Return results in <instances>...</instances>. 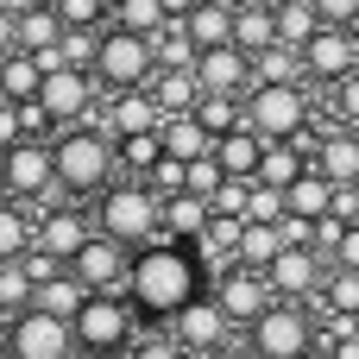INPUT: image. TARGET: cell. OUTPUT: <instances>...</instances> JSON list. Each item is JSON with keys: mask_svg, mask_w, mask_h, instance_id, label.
<instances>
[{"mask_svg": "<svg viewBox=\"0 0 359 359\" xmlns=\"http://www.w3.org/2000/svg\"><path fill=\"white\" fill-rule=\"evenodd\" d=\"M208 284H215V278H208V265L196 259V246H183V240H151L145 252H133V284H126V297L139 303L145 322H170V316L189 309Z\"/></svg>", "mask_w": 359, "mask_h": 359, "instance_id": "1", "label": "cell"}, {"mask_svg": "<svg viewBox=\"0 0 359 359\" xmlns=\"http://www.w3.org/2000/svg\"><path fill=\"white\" fill-rule=\"evenodd\" d=\"M120 183V145L101 126H63L57 133V189L69 202H101Z\"/></svg>", "mask_w": 359, "mask_h": 359, "instance_id": "2", "label": "cell"}, {"mask_svg": "<svg viewBox=\"0 0 359 359\" xmlns=\"http://www.w3.org/2000/svg\"><path fill=\"white\" fill-rule=\"evenodd\" d=\"M139 303L126 290H95L82 309H76V347L82 359H126L139 341Z\"/></svg>", "mask_w": 359, "mask_h": 359, "instance_id": "3", "label": "cell"}, {"mask_svg": "<svg viewBox=\"0 0 359 359\" xmlns=\"http://www.w3.org/2000/svg\"><path fill=\"white\" fill-rule=\"evenodd\" d=\"M95 227H101L107 240H120V246L145 252L151 240H164V196H158L145 177L114 183V189L101 196V208H95Z\"/></svg>", "mask_w": 359, "mask_h": 359, "instance_id": "4", "label": "cell"}, {"mask_svg": "<svg viewBox=\"0 0 359 359\" xmlns=\"http://www.w3.org/2000/svg\"><path fill=\"white\" fill-rule=\"evenodd\" d=\"M309 120H316V95L309 82H252L246 88V126L259 139H309Z\"/></svg>", "mask_w": 359, "mask_h": 359, "instance_id": "5", "label": "cell"}, {"mask_svg": "<svg viewBox=\"0 0 359 359\" xmlns=\"http://www.w3.org/2000/svg\"><path fill=\"white\" fill-rule=\"evenodd\" d=\"M316 341H322V309H316V303H290V297H278V303L246 328V347L259 359H303Z\"/></svg>", "mask_w": 359, "mask_h": 359, "instance_id": "6", "label": "cell"}, {"mask_svg": "<svg viewBox=\"0 0 359 359\" xmlns=\"http://www.w3.org/2000/svg\"><path fill=\"white\" fill-rule=\"evenodd\" d=\"M158 69H164V57H158V38H145V32H126V25H107V32H101L95 82H101L107 95H120V88H151V82H158Z\"/></svg>", "mask_w": 359, "mask_h": 359, "instance_id": "7", "label": "cell"}, {"mask_svg": "<svg viewBox=\"0 0 359 359\" xmlns=\"http://www.w3.org/2000/svg\"><path fill=\"white\" fill-rule=\"evenodd\" d=\"M0 170H6V196L13 202L44 208L50 196H63L57 189V139H19V145H6Z\"/></svg>", "mask_w": 359, "mask_h": 359, "instance_id": "8", "label": "cell"}, {"mask_svg": "<svg viewBox=\"0 0 359 359\" xmlns=\"http://www.w3.org/2000/svg\"><path fill=\"white\" fill-rule=\"evenodd\" d=\"M6 359H82L76 347V322L50 316V309H25L6 322Z\"/></svg>", "mask_w": 359, "mask_h": 359, "instance_id": "9", "label": "cell"}, {"mask_svg": "<svg viewBox=\"0 0 359 359\" xmlns=\"http://www.w3.org/2000/svg\"><path fill=\"white\" fill-rule=\"evenodd\" d=\"M164 328L183 341V353H189V359H221L227 347H233V328H240V322L215 303V290H202V297H196L189 309H177Z\"/></svg>", "mask_w": 359, "mask_h": 359, "instance_id": "10", "label": "cell"}, {"mask_svg": "<svg viewBox=\"0 0 359 359\" xmlns=\"http://www.w3.org/2000/svg\"><path fill=\"white\" fill-rule=\"evenodd\" d=\"M164 120H170V114H164V101H158L151 88H120V95H107V101H95L82 126H101V133H114V139H126V133H158Z\"/></svg>", "mask_w": 359, "mask_h": 359, "instance_id": "11", "label": "cell"}, {"mask_svg": "<svg viewBox=\"0 0 359 359\" xmlns=\"http://www.w3.org/2000/svg\"><path fill=\"white\" fill-rule=\"evenodd\" d=\"M95 233H101V227H95V215H88L82 202H69V196H50V202L38 208V246H44V252H57L63 265H69Z\"/></svg>", "mask_w": 359, "mask_h": 359, "instance_id": "12", "label": "cell"}, {"mask_svg": "<svg viewBox=\"0 0 359 359\" xmlns=\"http://www.w3.org/2000/svg\"><path fill=\"white\" fill-rule=\"evenodd\" d=\"M95 69H76V63H57L50 76H44V95H38V107L57 120V133L63 126H82L88 120V107H95Z\"/></svg>", "mask_w": 359, "mask_h": 359, "instance_id": "13", "label": "cell"}, {"mask_svg": "<svg viewBox=\"0 0 359 359\" xmlns=\"http://www.w3.org/2000/svg\"><path fill=\"white\" fill-rule=\"evenodd\" d=\"M328 271H334V259L328 252H316V246H284L278 259H271V290L278 297H290V303H316L322 297V284H328Z\"/></svg>", "mask_w": 359, "mask_h": 359, "instance_id": "14", "label": "cell"}, {"mask_svg": "<svg viewBox=\"0 0 359 359\" xmlns=\"http://www.w3.org/2000/svg\"><path fill=\"white\" fill-rule=\"evenodd\" d=\"M208 290H215V303H221V309H227L240 328H252V322H259V316L278 303L271 278H265V271H252V265H227V271H221Z\"/></svg>", "mask_w": 359, "mask_h": 359, "instance_id": "15", "label": "cell"}, {"mask_svg": "<svg viewBox=\"0 0 359 359\" xmlns=\"http://www.w3.org/2000/svg\"><path fill=\"white\" fill-rule=\"evenodd\" d=\"M303 63H309V82H322V88L347 82L359 69V32L353 25H322V32L303 44Z\"/></svg>", "mask_w": 359, "mask_h": 359, "instance_id": "16", "label": "cell"}, {"mask_svg": "<svg viewBox=\"0 0 359 359\" xmlns=\"http://www.w3.org/2000/svg\"><path fill=\"white\" fill-rule=\"evenodd\" d=\"M69 271H76L88 290H126V284H133V246H120V240L95 233V240L69 259Z\"/></svg>", "mask_w": 359, "mask_h": 359, "instance_id": "17", "label": "cell"}, {"mask_svg": "<svg viewBox=\"0 0 359 359\" xmlns=\"http://www.w3.org/2000/svg\"><path fill=\"white\" fill-rule=\"evenodd\" d=\"M196 76H202V95H246V88L259 82V69H252V50H240V44L202 50V57H196Z\"/></svg>", "mask_w": 359, "mask_h": 359, "instance_id": "18", "label": "cell"}, {"mask_svg": "<svg viewBox=\"0 0 359 359\" xmlns=\"http://www.w3.org/2000/svg\"><path fill=\"white\" fill-rule=\"evenodd\" d=\"M63 32H69V19L57 6H19V13H6V50L13 44L19 50H57Z\"/></svg>", "mask_w": 359, "mask_h": 359, "instance_id": "19", "label": "cell"}, {"mask_svg": "<svg viewBox=\"0 0 359 359\" xmlns=\"http://www.w3.org/2000/svg\"><path fill=\"white\" fill-rule=\"evenodd\" d=\"M44 76H50V63L38 57V50H6L0 57V101H38L44 95Z\"/></svg>", "mask_w": 359, "mask_h": 359, "instance_id": "20", "label": "cell"}, {"mask_svg": "<svg viewBox=\"0 0 359 359\" xmlns=\"http://www.w3.org/2000/svg\"><path fill=\"white\" fill-rule=\"evenodd\" d=\"M316 170L328 183H359V133L353 126H328L316 139Z\"/></svg>", "mask_w": 359, "mask_h": 359, "instance_id": "21", "label": "cell"}, {"mask_svg": "<svg viewBox=\"0 0 359 359\" xmlns=\"http://www.w3.org/2000/svg\"><path fill=\"white\" fill-rule=\"evenodd\" d=\"M208 227H215V202H208V196L183 189V196H170V202H164V240H183V246H196Z\"/></svg>", "mask_w": 359, "mask_h": 359, "instance_id": "22", "label": "cell"}, {"mask_svg": "<svg viewBox=\"0 0 359 359\" xmlns=\"http://www.w3.org/2000/svg\"><path fill=\"white\" fill-rule=\"evenodd\" d=\"M233 44L240 50H271L278 44V6L271 0H240V13H233Z\"/></svg>", "mask_w": 359, "mask_h": 359, "instance_id": "23", "label": "cell"}, {"mask_svg": "<svg viewBox=\"0 0 359 359\" xmlns=\"http://www.w3.org/2000/svg\"><path fill=\"white\" fill-rule=\"evenodd\" d=\"M233 13H240V0H202L183 25L202 50H221V44H233Z\"/></svg>", "mask_w": 359, "mask_h": 359, "instance_id": "24", "label": "cell"}, {"mask_svg": "<svg viewBox=\"0 0 359 359\" xmlns=\"http://www.w3.org/2000/svg\"><path fill=\"white\" fill-rule=\"evenodd\" d=\"M265 145H271V139H259L252 126H240V133L215 139V158H221V170H227V177H252V183H259V164H265Z\"/></svg>", "mask_w": 359, "mask_h": 359, "instance_id": "25", "label": "cell"}, {"mask_svg": "<svg viewBox=\"0 0 359 359\" xmlns=\"http://www.w3.org/2000/svg\"><path fill=\"white\" fill-rule=\"evenodd\" d=\"M32 246H38V208L6 196V208H0V259H25Z\"/></svg>", "mask_w": 359, "mask_h": 359, "instance_id": "26", "label": "cell"}, {"mask_svg": "<svg viewBox=\"0 0 359 359\" xmlns=\"http://www.w3.org/2000/svg\"><path fill=\"white\" fill-rule=\"evenodd\" d=\"M164 151H170V158H183V164H196V158H208V151H215V133H208L196 114H170V120H164Z\"/></svg>", "mask_w": 359, "mask_h": 359, "instance_id": "27", "label": "cell"}, {"mask_svg": "<svg viewBox=\"0 0 359 359\" xmlns=\"http://www.w3.org/2000/svg\"><path fill=\"white\" fill-rule=\"evenodd\" d=\"M284 246H290V240H284V221H246V233H240V265L271 271V259H278Z\"/></svg>", "mask_w": 359, "mask_h": 359, "instance_id": "28", "label": "cell"}, {"mask_svg": "<svg viewBox=\"0 0 359 359\" xmlns=\"http://www.w3.org/2000/svg\"><path fill=\"white\" fill-rule=\"evenodd\" d=\"M271 6H278V44H297V50H303V44L328 25L316 0H271Z\"/></svg>", "mask_w": 359, "mask_h": 359, "instance_id": "29", "label": "cell"}, {"mask_svg": "<svg viewBox=\"0 0 359 359\" xmlns=\"http://www.w3.org/2000/svg\"><path fill=\"white\" fill-rule=\"evenodd\" d=\"M151 95L164 101V114H196V101H202V76H196V69H158Z\"/></svg>", "mask_w": 359, "mask_h": 359, "instance_id": "30", "label": "cell"}, {"mask_svg": "<svg viewBox=\"0 0 359 359\" xmlns=\"http://www.w3.org/2000/svg\"><path fill=\"white\" fill-rule=\"evenodd\" d=\"M114 145H120V170H126V177H151L158 158H170V151H164V126H158V133H126V139H114Z\"/></svg>", "mask_w": 359, "mask_h": 359, "instance_id": "31", "label": "cell"}, {"mask_svg": "<svg viewBox=\"0 0 359 359\" xmlns=\"http://www.w3.org/2000/svg\"><path fill=\"white\" fill-rule=\"evenodd\" d=\"M334 189H341V183H328L322 170H309V177H303V183H290L284 196H290V215L322 221V215H334Z\"/></svg>", "mask_w": 359, "mask_h": 359, "instance_id": "32", "label": "cell"}, {"mask_svg": "<svg viewBox=\"0 0 359 359\" xmlns=\"http://www.w3.org/2000/svg\"><path fill=\"white\" fill-rule=\"evenodd\" d=\"M32 303H38V278L25 271V259H0V309H6V322L25 316Z\"/></svg>", "mask_w": 359, "mask_h": 359, "instance_id": "33", "label": "cell"}, {"mask_svg": "<svg viewBox=\"0 0 359 359\" xmlns=\"http://www.w3.org/2000/svg\"><path fill=\"white\" fill-rule=\"evenodd\" d=\"M316 309H322V322H328V316H353L359 322V271L334 265L328 284H322V297H316Z\"/></svg>", "mask_w": 359, "mask_h": 359, "instance_id": "34", "label": "cell"}, {"mask_svg": "<svg viewBox=\"0 0 359 359\" xmlns=\"http://www.w3.org/2000/svg\"><path fill=\"white\" fill-rule=\"evenodd\" d=\"M252 69H259V82H309V63H303L297 44H271V50H259Z\"/></svg>", "mask_w": 359, "mask_h": 359, "instance_id": "35", "label": "cell"}, {"mask_svg": "<svg viewBox=\"0 0 359 359\" xmlns=\"http://www.w3.org/2000/svg\"><path fill=\"white\" fill-rule=\"evenodd\" d=\"M114 25H126V32H145V38H158V32L170 25V13H164V0H114Z\"/></svg>", "mask_w": 359, "mask_h": 359, "instance_id": "36", "label": "cell"}, {"mask_svg": "<svg viewBox=\"0 0 359 359\" xmlns=\"http://www.w3.org/2000/svg\"><path fill=\"white\" fill-rule=\"evenodd\" d=\"M101 32H107V25H69L63 44H57V57L76 63V69H95V57H101Z\"/></svg>", "mask_w": 359, "mask_h": 359, "instance_id": "37", "label": "cell"}, {"mask_svg": "<svg viewBox=\"0 0 359 359\" xmlns=\"http://www.w3.org/2000/svg\"><path fill=\"white\" fill-rule=\"evenodd\" d=\"M322 114H328L334 126H359V69L347 76V82H334V88H328V101H322Z\"/></svg>", "mask_w": 359, "mask_h": 359, "instance_id": "38", "label": "cell"}, {"mask_svg": "<svg viewBox=\"0 0 359 359\" xmlns=\"http://www.w3.org/2000/svg\"><path fill=\"white\" fill-rule=\"evenodd\" d=\"M215 215L246 221V215H252V177H227V183H221V196H215Z\"/></svg>", "mask_w": 359, "mask_h": 359, "instance_id": "39", "label": "cell"}, {"mask_svg": "<svg viewBox=\"0 0 359 359\" xmlns=\"http://www.w3.org/2000/svg\"><path fill=\"white\" fill-rule=\"evenodd\" d=\"M145 183L170 202V196H183V189H189V164H183V158H158V170H151Z\"/></svg>", "mask_w": 359, "mask_h": 359, "instance_id": "40", "label": "cell"}, {"mask_svg": "<svg viewBox=\"0 0 359 359\" xmlns=\"http://www.w3.org/2000/svg\"><path fill=\"white\" fill-rule=\"evenodd\" d=\"M69 25H114V0H57Z\"/></svg>", "mask_w": 359, "mask_h": 359, "instance_id": "41", "label": "cell"}, {"mask_svg": "<svg viewBox=\"0 0 359 359\" xmlns=\"http://www.w3.org/2000/svg\"><path fill=\"white\" fill-rule=\"evenodd\" d=\"M221 183H227V170H221V158H215V151L189 164V189H196V196H208V202H215V196H221Z\"/></svg>", "mask_w": 359, "mask_h": 359, "instance_id": "42", "label": "cell"}, {"mask_svg": "<svg viewBox=\"0 0 359 359\" xmlns=\"http://www.w3.org/2000/svg\"><path fill=\"white\" fill-rule=\"evenodd\" d=\"M126 359H189V353H183V341H177V334L164 328V334H139Z\"/></svg>", "mask_w": 359, "mask_h": 359, "instance_id": "43", "label": "cell"}, {"mask_svg": "<svg viewBox=\"0 0 359 359\" xmlns=\"http://www.w3.org/2000/svg\"><path fill=\"white\" fill-rule=\"evenodd\" d=\"M347 227H353V221L322 215V221H316V252H328V259H334V252H341V240H347Z\"/></svg>", "mask_w": 359, "mask_h": 359, "instance_id": "44", "label": "cell"}, {"mask_svg": "<svg viewBox=\"0 0 359 359\" xmlns=\"http://www.w3.org/2000/svg\"><path fill=\"white\" fill-rule=\"evenodd\" d=\"M316 6H322L328 25H353V32H359V0H316Z\"/></svg>", "mask_w": 359, "mask_h": 359, "instance_id": "45", "label": "cell"}, {"mask_svg": "<svg viewBox=\"0 0 359 359\" xmlns=\"http://www.w3.org/2000/svg\"><path fill=\"white\" fill-rule=\"evenodd\" d=\"M334 265H347V271H359V227H347V240H341V252H334Z\"/></svg>", "mask_w": 359, "mask_h": 359, "instance_id": "46", "label": "cell"}, {"mask_svg": "<svg viewBox=\"0 0 359 359\" xmlns=\"http://www.w3.org/2000/svg\"><path fill=\"white\" fill-rule=\"evenodd\" d=\"M196 6H202V0H164V13H170V19H189Z\"/></svg>", "mask_w": 359, "mask_h": 359, "instance_id": "47", "label": "cell"}, {"mask_svg": "<svg viewBox=\"0 0 359 359\" xmlns=\"http://www.w3.org/2000/svg\"><path fill=\"white\" fill-rule=\"evenodd\" d=\"M303 359H341V353H334L328 341H316V347H309V353H303Z\"/></svg>", "mask_w": 359, "mask_h": 359, "instance_id": "48", "label": "cell"}, {"mask_svg": "<svg viewBox=\"0 0 359 359\" xmlns=\"http://www.w3.org/2000/svg\"><path fill=\"white\" fill-rule=\"evenodd\" d=\"M25 6H57V0H25Z\"/></svg>", "mask_w": 359, "mask_h": 359, "instance_id": "49", "label": "cell"}, {"mask_svg": "<svg viewBox=\"0 0 359 359\" xmlns=\"http://www.w3.org/2000/svg\"><path fill=\"white\" fill-rule=\"evenodd\" d=\"M353 133H359V126H353Z\"/></svg>", "mask_w": 359, "mask_h": 359, "instance_id": "50", "label": "cell"}]
</instances>
